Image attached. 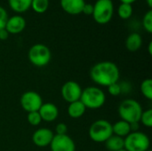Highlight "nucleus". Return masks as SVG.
I'll return each instance as SVG.
<instances>
[{
  "mask_svg": "<svg viewBox=\"0 0 152 151\" xmlns=\"http://www.w3.org/2000/svg\"><path fill=\"white\" fill-rule=\"evenodd\" d=\"M90 77L97 85L108 87L109 85L118 82L120 71L118 65L112 61H100L91 68Z\"/></svg>",
  "mask_w": 152,
  "mask_h": 151,
  "instance_id": "f257e3e1",
  "label": "nucleus"
},
{
  "mask_svg": "<svg viewBox=\"0 0 152 151\" xmlns=\"http://www.w3.org/2000/svg\"><path fill=\"white\" fill-rule=\"evenodd\" d=\"M143 109L142 105L134 99H126L118 106V112L121 118L128 124L139 123Z\"/></svg>",
  "mask_w": 152,
  "mask_h": 151,
  "instance_id": "f03ea898",
  "label": "nucleus"
},
{
  "mask_svg": "<svg viewBox=\"0 0 152 151\" xmlns=\"http://www.w3.org/2000/svg\"><path fill=\"white\" fill-rule=\"evenodd\" d=\"M80 101L86 109H98L106 102V94L98 86H88L82 91Z\"/></svg>",
  "mask_w": 152,
  "mask_h": 151,
  "instance_id": "7ed1b4c3",
  "label": "nucleus"
},
{
  "mask_svg": "<svg viewBox=\"0 0 152 151\" xmlns=\"http://www.w3.org/2000/svg\"><path fill=\"white\" fill-rule=\"evenodd\" d=\"M88 134L93 142L96 143H104L111 135H113L112 124L106 119H98L91 125Z\"/></svg>",
  "mask_w": 152,
  "mask_h": 151,
  "instance_id": "20e7f679",
  "label": "nucleus"
},
{
  "mask_svg": "<svg viewBox=\"0 0 152 151\" xmlns=\"http://www.w3.org/2000/svg\"><path fill=\"white\" fill-rule=\"evenodd\" d=\"M28 59L35 67L43 68L49 64L52 53L48 46L44 44H33L28 52Z\"/></svg>",
  "mask_w": 152,
  "mask_h": 151,
  "instance_id": "39448f33",
  "label": "nucleus"
},
{
  "mask_svg": "<svg viewBox=\"0 0 152 151\" xmlns=\"http://www.w3.org/2000/svg\"><path fill=\"white\" fill-rule=\"evenodd\" d=\"M125 147L126 151H147L151 147V140L149 136L140 131L131 132L124 138Z\"/></svg>",
  "mask_w": 152,
  "mask_h": 151,
  "instance_id": "423d86ee",
  "label": "nucleus"
},
{
  "mask_svg": "<svg viewBox=\"0 0 152 151\" xmlns=\"http://www.w3.org/2000/svg\"><path fill=\"white\" fill-rule=\"evenodd\" d=\"M114 13V4L112 0H97L94 4L93 18L98 24L109 23Z\"/></svg>",
  "mask_w": 152,
  "mask_h": 151,
  "instance_id": "0eeeda50",
  "label": "nucleus"
},
{
  "mask_svg": "<svg viewBox=\"0 0 152 151\" xmlns=\"http://www.w3.org/2000/svg\"><path fill=\"white\" fill-rule=\"evenodd\" d=\"M20 103L23 110L27 113L38 111L42 106L43 99L41 95L35 91H28L22 93L20 99Z\"/></svg>",
  "mask_w": 152,
  "mask_h": 151,
  "instance_id": "6e6552de",
  "label": "nucleus"
},
{
  "mask_svg": "<svg viewBox=\"0 0 152 151\" xmlns=\"http://www.w3.org/2000/svg\"><path fill=\"white\" fill-rule=\"evenodd\" d=\"M82 91L83 89L77 82L69 80L64 83V85L61 86V93L62 99L66 102L71 103L80 100Z\"/></svg>",
  "mask_w": 152,
  "mask_h": 151,
  "instance_id": "1a4fd4ad",
  "label": "nucleus"
},
{
  "mask_svg": "<svg viewBox=\"0 0 152 151\" xmlns=\"http://www.w3.org/2000/svg\"><path fill=\"white\" fill-rule=\"evenodd\" d=\"M49 147L51 151H76L75 142L68 134H54Z\"/></svg>",
  "mask_w": 152,
  "mask_h": 151,
  "instance_id": "9d476101",
  "label": "nucleus"
},
{
  "mask_svg": "<svg viewBox=\"0 0 152 151\" xmlns=\"http://www.w3.org/2000/svg\"><path fill=\"white\" fill-rule=\"evenodd\" d=\"M54 133L49 128H39L32 134V142L38 148H45L50 146Z\"/></svg>",
  "mask_w": 152,
  "mask_h": 151,
  "instance_id": "9b49d317",
  "label": "nucleus"
},
{
  "mask_svg": "<svg viewBox=\"0 0 152 151\" xmlns=\"http://www.w3.org/2000/svg\"><path fill=\"white\" fill-rule=\"evenodd\" d=\"M26 28V20L25 19L20 15L16 14L11 17H8V20L5 24V29L9 34L16 35L21 33Z\"/></svg>",
  "mask_w": 152,
  "mask_h": 151,
  "instance_id": "f8f14e48",
  "label": "nucleus"
},
{
  "mask_svg": "<svg viewBox=\"0 0 152 151\" xmlns=\"http://www.w3.org/2000/svg\"><path fill=\"white\" fill-rule=\"evenodd\" d=\"M38 113L42 118V121L50 123L57 119L59 116V109L55 104L52 102H45L42 104L38 110Z\"/></svg>",
  "mask_w": 152,
  "mask_h": 151,
  "instance_id": "ddd939ff",
  "label": "nucleus"
},
{
  "mask_svg": "<svg viewBox=\"0 0 152 151\" xmlns=\"http://www.w3.org/2000/svg\"><path fill=\"white\" fill-rule=\"evenodd\" d=\"M60 4L62 10L71 15H77L82 13L85 0H60Z\"/></svg>",
  "mask_w": 152,
  "mask_h": 151,
  "instance_id": "4468645a",
  "label": "nucleus"
},
{
  "mask_svg": "<svg viewBox=\"0 0 152 151\" xmlns=\"http://www.w3.org/2000/svg\"><path fill=\"white\" fill-rule=\"evenodd\" d=\"M67 111H68V115L69 116V117L77 119L84 116V114L86 111V108L82 103V101L79 100V101H74V102L69 103Z\"/></svg>",
  "mask_w": 152,
  "mask_h": 151,
  "instance_id": "2eb2a0df",
  "label": "nucleus"
},
{
  "mask_svg": "<svg viewBox=\"0 0 152 151\" xmlns=\"http://www.w3.org/2000/svg\"><path fill=\"white\" fill-rule=\"evenodd\" d=\"M142 45V37L138 33H131L126 40V49L131 52L134 53L137 52Z\"/></svg>",
  "mask_w": 152,
  "mask_h": 151,
  "instance_id": "dca6fc26",
  "label": "nucleus"
},
{
  "mask_svg": "<svg viewBox=\"0 0 152 151\" xmlns=\"http://www.w3.org/2000/svg\"><path fill=\"white\" fill-rule=\"evenodd\" d=\"M112 132L114 135L119 136L121 138H126L131 132V125L124 120L117 121L112 125Z\"/></svg>",
  "mask_w": 152,
  "mask_h": 151,
  "instance_id": "f3484780",
  "label": "nucleus"
},
{
  "mask_svg": "<svg viewBox=\"0 0 152 151\" xmlns=\"http://www.w3.org/2000/svg\"><path fill=\"white\" fill-rule=\"evenodd\" d=\"M105 148L109 151H119L124 150L125 142L124 138L117 135H111L105 142Z\"/></svg>",
  "mask_w": 152,
  "mask_h": 151,
  "instance_id": "a211bd4d",
  "label": "nucleus"
},
{
  "mask_svg": "<svg viewBox=\"0 0 152 151\" xmlns=\"http://www.w3.org/2000/svg\"><path fill=\"white\" fill-rule=\"evenodd\" d=\"M31 2L32 0H8L10 8L17 13L27 12L31 6Z\"/></svg>",
  "mask_w": 152,
  "mask_h": 151,
  "instance_id": "6ab92c4d",
  "label": "nucleus"
},
{
  "mask_svg": "<svg viewBox=\"0 0 152 151\" xmlns=\"http://www.w3.org/2000/svg\"><path fill=\"white\" fill-rule=\"evenodd\" d=\"M30 7L37 13H45L49 7V0H32Z\"/></svg>",
  "mask_w": 152,
  "mask_h": 151,
  "instance_id": "aec40b11",
  "label": "nucleus"
},
{
  "mask_svg": "<svg viewBox=\"0 0 152 151\" xmlns=\"http://www.w3.org/2000/svg\"><path fill=\"white\" fill-rule=\"evenodd\" d=\"M142 94L148 99L149 101L152 100V80L151 78L144 79L140 86Z\"/></svg>",
  "mask_w": 152,
  "mask_h": 151,
  "instance_id": "412c9836",
  "label": "nucleus"
},
{
  "mask_svg": "<svg viewBox=\"0 0 152 151\" xmlns=\"http://www.w3.org/2000/svg\"><path fill=\"white\" fill-rule=\"evenodd\" d=\"M133 6L129 4H124L121 3L120 5L118 8V16L123 20L129 19L133 14Z\"/></svg>",
  "mask_w": 152,
  "mask_h": 151,
  "instance_id": "4be33fe9",
  "label": "nucleus"
},
{
  "mask_svg": "<svg viewBox=\"0 0 152 151\" xmlns=\"http://www.w3.org/2000/svg\"><path fill=\"white\" fill-rule=\"evenodd\" d=\"M142 125L145 127L151 128L152 126V109H148L146 110H143L142 113V116L140 117V121Z\"/></svg>",
  "mask_w": 152,
  "mask_h": 151,
  "instance_id": "5701e85b",
  "label": "nucleus"
},
{
  "mask_svg": "<svg viewBox=\"0 0 152 151\" xmlns=\"http://www.w3.org/2000/svg\"><path fill=\"white\" fill-rule=\"evenodd\" d=\"M142 26L148 33H152V10L150 9L143 16Z\"/></svg>",
  "mask_w": 152,
  "mask_h": 151,
  "instance_id": "b1692460",
  "label": "nucleus"
},
{
  "mask_svg": "<svg viewBox=\"0 0 152 151\" xmlns=\"http://www.w3.org/2000/svg\"><path fill=\"white\" fill-rule=\"evenodd\" d=\"M27 121L29 125L33 126H37L41 124L42 118L38 113V111H34V112H29L28 113L27 116Z\"/></svg>",
  "mask_w": 152,
  "mask_h": 151,
  "instance_id": "393cba45",
  "label": "nucleus"
},
{
  "mask_svg": "<svg viewBox=\"0 0 152 151\" xmlns=\"http://www.w3.org/2000/svg\"><path fill=\"white\" fill-rule=\"evenodd\" d=\"M108 92L111 96H118L122 93V88H121V85L117 82L114 83L108 86Z\"/></svg>",
  "mask_w": 152,
  "mask_h": 151,
  "instance_id": "a878e982",
  "label": "nucleus"
},
{
  "mask_svg": "<svg viewBox=\"0 0 152 151\" xmlns=\"http://www.w3.org/2000/svg\"><path fill=\"white\" fill-rule=\"evenodd\" d=\"M7 20H8V13L4 7L0 6V30L5 28Z\"/></svg>",
  "mask_w": 152,
  "mask_h": 151,
  "instance_id": "bb28decb",
  "label": "nucleus"
},
{
  "mask_svg": "<svg viewBox=\"0 0 152 151\" xmlns=\"http://www.w3.org/2000/svg\"><path fill=\"white\" fill-rule=\"evenodd\" d=\"M55 132H56V134L58 135H64V134H67V132H68V126L66 124L64 123H59L56 125L55 126Z\"/></svg>",
  "mask_w": 152,
  "mask_h": 151,
  "instance_id": "cd10ccee",
  "label": "nucleus"
},
{
  "mask_svg": "<svg viewBox=\"0 0 152 151\" xmlns=\"http://www.w3.org/2000/svg\"><path fill=\"white\" fill-rule=\"evenodd\" d=\"M93 12H94V4L86 3V4L83 7V10H82V13H84L86 15H92Z\"/></svg>",
  "mask_w": 152,
  "mask_h": 151,
  "instance_id": "c85d7f7f",
  "label": "nucleus"
},
{
  "mask_svg": "<svg viewBox=\"0 0 152 151\" xmlns=\"http://www.w3.org/2000/svg\"><path fill=\"white\" fill-rule=\"evenodd\" d=\"M9 33H8V31L5 29V28H3V29H1L0 30V40H3V41H4V40H6L8 37H9Z\"/></svg>",
  "mask_w": 152,
  "mask_h": 151,
  "instance_id": "c756f323",
  "label": "nucleus"
},
{
  "mask_svg": "<svg viewBox=\"0 0 152 151\" xmlns=\"http://www.w3.org/2000/svg\"><path fill=\"white\" fill-rule=\"evenodd\" d=\"M121 3H124V4H132L133 3H134L136 0H119Z\"/></svg>",
  "mask_w": 152,
  "mask_h": 151,
  "instance_id": "7c9ffc66",
  "label": "nucleus"
},
{
  "mask_svg": "<svg viewBox=\"0 0 152 151\" xmlns=\"http://www.w3.org/2000/svg\"><path fill=\"white\" fill-rule=\"evenodd\" d=\"M148 50H149V53H150V55H151L152 54V42H150V44H149V46H148Z\"/></svg>",
  "mask_w": 152,
  "mask_h": 151,
  "instance_id": "2f4dec72",
  "label": "nucleus"
},
{
  "mask_svg": "<svg viewBox=\"0 0 152 151\" xmlns=\"http://www.w3.org/2000/svg\"><path fill=\"white\" fill-rule=\"evenodd\" d=\"M146 3H147V4L149 5V7H150V8H151L152 7V0H146Z\"/></svg>",
  "mask_w": 152,
  "mask_h": 151,
  "instance_id": "473e14b6",
  "label": "nucleus"
},
{
  "mask_svg": "<svg viewBox=\"0 0 152 151\" xmlns=\"http://www.w3.org/2000/svg\"><path fill=\"white\" fill-rule=\"evenodd\" d=\"M119 151H126V150L124 149V150H119Z\"/></svg>",
  "mask_w": 152,
  "mask_h": 151,
  "instance_id": "72a5a7b5",
  "label": "nucleus"
},
{
  "mask_svg": "<svg viewBox=\"0 0 152 151\" xmlns=\"http://www.w3.org/2000/svg\"><path fill=\"white\" fill-rule=\"evenodd\" d=\"M147 151H151V150H147Z\"/></svg>",
  "mask_w": 152,
  "mask_h": 151,
  "instance_id": "f704fd0d",
  "label": "nucleus"
}]
</instances>
